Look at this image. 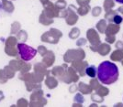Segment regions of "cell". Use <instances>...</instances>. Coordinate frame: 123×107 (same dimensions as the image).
I'll return each mask as SVG.
<instances>
[{
    "label": "cell",
    "instance_id": "cell-5",
    "mask_svg": "<svg viewBox=\"0 0 123 107\" xmlns=\"http://www.w3.org/2000/svg\"><path fill=\"white\" fill-rule=\"evenodd\" d=\"M115 2L118 4H122L123 5V0H115Z\"/></svg>",
    "mask_w": 123,
    "mask_h": 107
},
{
    "label": "cell",
    "instance_id": "cell-4",
    "mask_svg": "<svg viewBox=\"0 0 123 107\" xmlns=\"http://www.w3.org/2000/svg\"><path fill=\"white\" fill-rule=\"evenodd\" d=\"M122 17H120V16L118 15H116L113 17V21H114V23L115 24H117V25H118V24H120L121 22H122Z\"/></svg>",
    "mask_w": 123,
    "mask_h": 107
},
{
    "label": "cell",
    "instance_id": "cell-1",
    "mask_svg": "<svg viewBox=\"0 0 123 107\" xmlns=\"http://www.w3.org/2000/svg\"><path fill=\"white\" fill-rule=\"evenodd\" d=\"M98 80L104 85H110L118 79V68L111 61H105L98 67Z\"/></svg>",
    "mask_w": 123,
    "mask_h": 107
},
{
    "label": "cell",
    "instance_id": "cell-2",
    "mask_svg": "<svg viewBox=\"0 0 123 107\" xmlns=\"http://www.w3.org/2000/svg\"><path fill=\"white\" fill-rule=\"evenodd\" d=\"M17 47H18V55L23 61H30L32 59H34L37 55L36 50L34 48L25 44V43H18Z\"/></svg>",
    "mask_w": 123,
    "mask_h": 107
},
{
    "label": "cell",
    "instance_id": "cell-3",
    "mask_svg": "<svg viewBox=\"0 0 123 107\" xmlns=\"http://www.w3.org/2000/svg\"><path fill=\"white\" fill-rule=\"evenodd\" d=\"M86 73L88 77L90 78H95L98 74V68L94 65H89L86 69Z\"/></svg>",
    "mask_w": 123,
    "mask_h": 107
}]
</instances>
